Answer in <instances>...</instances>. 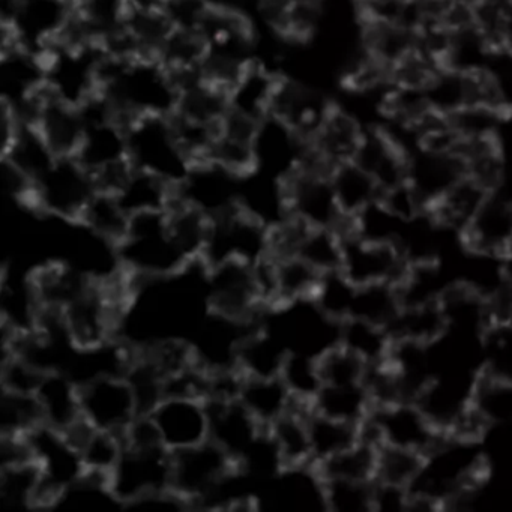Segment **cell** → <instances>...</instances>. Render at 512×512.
<instances>
[{"instance_id": "91938a15", "label": "cell", "mask_w": 512, "mask_h": 512, "mask_svg": "<svg viewBox=\"0 0 512 512\" xmlns=\"http://www.w3.org/2000/svg\"><path fill=\"white\" fill-rule=\"evenodd\" d=\"M46 376V371L16 353L5 355L2 359L0 379H2V389L5 391L35 395Z\"/></svg>"}, {"instance_id": "277c9868", "label": "cell", "mask_w": 512, "mask_h": 512, "mask_svg": "<svg viewBox=\"0 0 512 512\" xmlns=\"http://www.w3.org/2000/svg\"><path fill=\"white\" fill-rule=\"evenodd\" d=\"M205 296L208 311L248 325H259L262 313L271 310L260 302L253 265L241 260L206 268Z\"/></svg>"}, {"instance_id": "9f6ffc18", "label": "cell", "mask_w": 512, "mask_h": 512, "mask_svg": "<svg viewBox=\"0 0 512 512\" xmlns=\"http://www.w3.org/2000/svg\"><path fill=\"white\" fill-rule=\"evenodd\" d=\"M151 364L163 374L164 379L176 376L197 364L193 344L184 337H167L139 349Z\"/></svg>"}, {"instance_id": "3957f363", "label": "cell", "mask_w": 512, "mask_h": 512, "mask_svg": "<svg viewBox=\"0 0 512 512\" xmlns=\"http://www.w3.org/2000/svg\"><path fill=\"white\" fill-rule=\"evenodd\" d=\"M128 155L137 169L179 184L191 164L182 151L169 116H142L127 128Z\"/></svg>"}, {"instance_id": "7402d4cb", "label": "cell", "mask_w": 512, "mask_h": 512, "mask_svg": "<svg viewBox=\"0 0 512 512\" xmlns=\"http://www.w3.org/2000/svg\"><path fill=\"white\" fill-rule=\"evenodd\" d=\"M205 403L209 412V440L238 461L265 428L242 406L241 401Z\"/></svg>"}, {"instance_id": "1f68e13d", "label": "cell", "mask_w": 512, "mask_h": 512, "mask_svg": "<svg viewBox=\"0 0 512 512\" xmlns=\"http://www.w3.org/2000/svg\"><path fill=\"white\" fill-rule=\"evenodd\" d=\"M176 185L163 176L134 167L130 178L116 196L130 215L164 212L169 211L175 200Z\"/></svg>"}, {"instance_id": "f1b7e54d", "label": "cell", "mask_w": 512, "mask_h": 512, "mask_svg": "<svg viewBox=\"0 0 512 512\" xmlns=\"http://www.w3.org/2000/svg\"><path fill=\"white\" fill-rule=\"evenodd\" d=\"M310 412L311 406L308 404L293 401L292 409L278 418L271 427L266 428L284 469L314 464L308 431Z\"/></svg>"}, {"instance_id": "d590c367", "label": "cell", "mask_w": 512, "mask_h": 512, "mask_svg": "<svg viewBox=\"0 0 512 512\" xmlns=\"http://www.w3.org/2000/svg\"><path fill=\"white\" fill-rule=\"evenodd\" d=\"M130 221L131 215L125 211L116 194L95 191L80 217L79 224L98 238L118 247L127 239Z\"/></svg>"}, {"instance_id": "e575fe53", "label": "cell", "mask_w": 512, "mask_h": 512, "mask_svg": "<svg viewBox=\"0 0 512 512\" xmlns=\"http://www.w3.org/2000/svg\"><path fill=\"white\" fill-rule=\"evenodd\" d=\"M331 184L341 212L350 220L377 202L382 193L376 181L353 161L332 170Z\"/></svg>"}, {"instance_id": "6125c7cd", "label": "cell", "mask_w": 512, "mask_h": 512, "mask_svg": "<svg viewBox=\"0 0 512 512\" xmlns=\"http://www.w3.org/2000/svg\"><path fill=\"white\" fill-rule=\"evenodd\" d=\"M503 265H505L506 280H508L509 284H512V254L503 259Z\"/></svg>"}, {"instance_id": "8fae6325", "label": "cell", "mask_w": 512, "mask_h": 512, "mask_svg": "<svg viewBox=\"0 0 512 512\" xmlns=\"http://www.w3.org/2000/svg\"><path fill=\"white\" fill-rule=\"evenodd\" d=\"M172 452L158 448H131L125 446L121 460L110 473L113 494L127 508L140 497L157 491L172 490Z\"/></svg>"}, {"instance_id": "ffe728a7", "label": "cell", "mask_w": 512, "mask_h": 512, "mask_svg": "<svg viewBox=\"0 0 512 512\" xmlns=\"http://www.w3.org/2000/svg\"><path fill=\"white\" fill-rule=\"evenodd\" d=\"M262 499L274 509L326 511L325 481L314 464L287 467L269 479Z\"/></svg>"}, {"instance_id": "2e32d148", "label": "cell", "mask_w": 512, "mask_h": 512, "mask_svg": "<svg viewBox=\"0 0 512 512\" xmlns=\"http://www.w3.org/2000/svg\"><path fill=\"white\" fill-rule=\"evenodd\" d=\"M149 415L157 425L161 442L170 452L209 439V412L203 400L167 397Z\"/></svg>"}, {"instance_id": "4316f807", "label": "cell", "mask_w": 512, "mask_h": 512, "mask_svg": "<svg viewBox=\"0 0 512 512\" xmlns=\"http://www.w3.org/2000/svg\"><path fill=\"white\" fill-rule=\"evenodd\" d=\"M62 434L79 451L85 470L110 475L124 454L122 434L95 428L85 418L79 419Z\"/></svg>"}, {"instance_id": "7dc6e473", "label": "cell", "mask_w": 512, "mask_h": 512, "mask_svg": "<svg viewBox=\"0 0 512 512\" xmlns=\"http://www.w3.org/2000/svg\"><path fill=\"white\" fill-rule=\"evenodd\" d=\"M44 425L37 395L5 391L0 395V428L2 436H28Z\"/></svg>"}, {"instance_id": "83f0119b", "label": "cell", "mask_w": 512, "mask_h": 512, "mask_svg": "<svg viewBox=\"0 0 512 512\" xmlns=\"http://www.w3.org/2000/svg\"><path fill=\"white\" fill-rule=\"evenodd\" d=\"M44 425L65 433L83 418L80 386L62 371L47 373L37 391Z\"/></svg>"}, {"instance_id": "e0dca14e", "label": "cell", "mask_w": 512, "mask_h": 512, "mask_svg": "<svg viewBox=\"0 0 512 512\" xmlns=\"http://www.w3.org/2000/svg\"><path fill=\"white\" fill-rule=\"evenodd\" d=\"M241 179L230 175L217 164L200 163L176 185V193L184 202L215 218L238 206Z\"/></svg>"}, {"instance_id": "484cf974", "label": "cell", "mask_w": 512, "mask_h": 512, "mask_svg": "<svg viewBox=\"0 0 512 512\" xmlns=\"http://www.w3.org/2000/svg\"><path fill=\"white\" fill-rule=\"evenodd\" d=\"M440 307L446 331L484 338L485 332L494 325L490 301L463 284H451L440 299Z\"/></svg>"}, {"instance_id": "6da1fadb", "label": "cell", "mask_w": 512, "mask_h": 512, "mask_svg": "<svg viewBox=\"0 0 512 512\" xmlns=\"http://www.w3.org/2000/svg\"><path fill=\"white\" fill-rule=\"evenodd\" d=\"M118 256L125 271L145 281L173 277L193 263L170 238L167 211L131 215L130 232L118 245Z\"/></svg>"}, {"instance_id": "9c48e42d", "label": "cell", "mask_w": 512, "mask_h": 512, "mask_svg": "<svg viewBox=\"0 0 512 512\" xmlns=\"http://www.w3.org/2000/svg\"><path fill=\"white\" fill-rule=\"evenodd\" d=\"M127 311L128 307L116 302L101 281L94 280L62 314L71 343L76 349L86 350L115 340L116 329Z\"/></svg>"}, {"instance_id": "11a10c76", "label": "cell", "mask_w": 512, "mask_h": 512, "mask_svg": "<svg viewBox=\"0 0 512 512\" xmlns=\"http://www.w3.org/2000/svg\"><path fill=\"white\" fill-rule=\"evenodd\" d=\"M125 379L133 389L140 415H149L166 398V379L139 350L125 373Z\"/></svg>"}, {"instance_id": "30bf717a", "label": "cell", "mask_w": 512, "mask_h": 512, "mask_svg": "<svg viewBox=\"0 0 512 512\" xmlns=\"http://www.w3.org/2000/svg\"><path fill=\"white\" fill-rule=\"evenodd\" d=\"M271 227L242 211L239 205L232 211L212 218L211 235L200 262L209 268L224 260L259 262L269 254Z\"/></svg>"}, {"instance_id": "7c38bea8", "label": "cell", "mask_w": 512, "mask_h": 512, "mask_svg": "<svg viewBox=\"0 0 512 512\" xmlns=\"http://www.w3.org/2000/svg\"><path fill=\"white\" fill-rule=\"evenodd\" d=\"M343 238L340 271L356 287L371 284H398L409 268L395 245L365 241L347 230Z\"/></svg>"}, {"instance_id": "cb8c5ba5", "label": "cell", "mask_w": 512, "mask_h": 512, "mask_svg": "<svg viewBox=\"0 0 512 512\" xmlns=\"http://www.w3.org/2000/svg\"><path fill=\"white\" fill-rule=\"evenodd\" d=\"M491 194L487 188L464 176L431 203L427 212L437 226L461 236Z\"/></svg>"}, {"instance_id": "74e56055", "label": "cell", "mask_w": 512, "mask_h": 512, "mask_svg": "<svg viewBox=\"0 0 512 512\" xmlns=\"http://www.w3.org/2000/svg\"><path fill=\"white\" fill-rule=\"evenodd\" d=\"M311 410L337 421L361 425L373 410V401L364 385H323Z\"/></svg>"}, {"instance_id": "f546056e", "label": "cell", "mask_w": 512, "mask_h": 512, "mask_svg": "<svg viewBox=\"0 0 512 512\" xmlns=\"http://www.w3.org/2000/svg\"><path fill=\"white\" fill-rule=\"evenodd\" d=\"M74 158L91 176L113 164L130 160L127 130L116 121L89 124L82 146Z\"/></svg>"}, {"instance_id": "ab89813d", "label": "cell", "mask_w": 512, "mask_h": 512, "mask_svg": "<svg viewBox=\"0 0 512 512\" xmlns=\"http://www.w3.org/2000/svg\"><path fill=\"white\" fill-rule=\"evenodd\" d=\"M379 446L359 440L346 451L314 464L323 481L346 479V481L374 482L377 473Z\"/></svg>"}, {"instance_id": "4dcf8cb0", "label": "cell", "mask_w": 512, "mask_h": 512, "mask_svg": "<svg viewBox=\"0 0 512 512\" xmlns=\"http://www.w3.org/2000/svg\"><path fill=\"white\" fill-rule=\"evenodd\" d=\"M0 295H2L0 296L2 328L10 329L14 334L34 332L43 307L32 286L29 274L19 277L4 271Z\"/></svg>"}, {"instance_id": "5b68a950", "label": "cell", "mask_w": 512, "mask_h": 512, "mask_svg": "<svg viewBox=\"0 0 512 512\" xmlns=\"http://www.w3.org/2000/svg\"><path fill=\"white\" fill-rule=\"evenodd\" d=\"M359 433L361 440L379 448L395 446L424 455L442 436L416 401L373 407L368 418L359 425Z\"/></svg>"}, {"instance_id": "816d5d0a", "label": "cell", "mask_w": 512, "mask_h": 512, "mask_svg": "<svg viewBox=\"0 0 512 512\" xmlns=\"http://www.w3.org/2000/svg\"><path fill=\"white\" fill-rule=\"evenodd\" d=\"M356 290L358 287L350 283L341 271L328 272L320 278L313 302L326 317L341 323L352 316Z\"/></svg>"}, {"instance_id": "680465c9", "label": "cell", "mask_w": 512, "mask_h": 512, "mask_svg": "<svg viewBox=\"0 0 512 512\" xmlns=\"http://www.w3.org/2000/svg\"><path fill=\"white\" fill-rule=\"evenodd\" d=\"M374 482L331 479L325 481L326 511L374 512Z\"/></svg>"}, {"instance_id": "ba28073f", "label": "cell", "mask_w": 512, "mask_h": 512, "mask_svg": "<svg viewBox=\"0 0 512 512\" xmlns=\"http://www.w3.org/2000/svg\"><path fill=\"white\" fill-rule=\"evenodd\" d=\"M94 179L76 158H58L37 182L34 211L67 223H79L94 196Z\"/></svg>"}, {"instance_id": "c3c4849f", "label": "cell", "mask_w": 512, "mask_h": 512, "mask_svg": "<svg viewBox=\"0 0 512 512\" xmlns=\"http://www.w3.org/2000/svg\"><path fill=\"white\" fill-rule=\"evenodd\" d=\"M280 379L289 389L293 400L308 406L313 404L314 398L323 388L319 361L316 356L305 353L289 352L281 368Z\"/></svg>"}, {"instance_id": "d6a6232c", "label": "cell", "mask_w": 512, "mask_h": 512, "mask_svg": "<svg viewBox=\"0 0 512 512\" xmlns=\"http://www.w3.org/2000/svg\"><path fill=\"white\" fill-rule=\"evenodd\" d=\"M167 215H169V235L176 247L190 262L202 259L211 235L212 217L196 206L184 202L178 193Z\"/></svg>"}, {"instance_id": "ac0fdd59", "label": "cell", "mask_w": 512, "mask_h": 512, "mask_svg": "<svg viewBox=\"0 0 512 512\" xmlns=\"http://www.w3.org/2000/svg\"><path fill=\"white\" fill-rule=\"evenodd\" d=\"M461 242L467 250L505 259L512 254V199L496 191L473 218Z\"/></svg>"}, {"instance_id": "6f0895ef", "label": "cell", "mask_w": 512, "mask_h": 512, "mask_svg": "<svg viewBox=\"0 0 512 512\" xmlns=\"http://www.w3.org/2000/svg\"><path fill=\"white\" fill-rule=\"evenodd\" d=\"M482 373L512 380V323H494L482 338Z\"/></svg>"}, {"instance_id": "f907efd6", "label": "cell", "mask_w": 512, "mask_h": 512, "mask_svg": "<svg viewBox=\"0 0 512 512\" xmlns=\"http://www.w3.org/2000/svg\"><path fill=\"white\" fill-rule=\"evenodd\" d=\"M296 256L310 263L320 274L340 271L343 238L337 230L310 227L299 244Z\"/></svg>"}, {"instance_id": "94428289", "label": "cell", "mask_w": 512, "mask_h": 512, "mask_svg": "<svg viewBox=\"0 0 512 512\" xmlns=\"http://www.w3.org/2000/svg\"><path fill=\"white\" fill-rule=\"evenodd\" d=\"M410 488L374 481V512H409Z\"/></svg>"}, {"instance_id": "8d00e7d4", "label": "cell", "mask_w": 512, "mask_h": 512, "mask_svg": "<svg viewBox=\"0 0 512 512\" xmlns=\"http://www.w3.org/2000/svg\"><path fill=\"white\" fill-rule=\"evenodd\" d=\"M338 343L359 356L365 364L374 367L388 362L394 338L385 326L349 317L340 323Z\"/></svg>"}, {"instance_id": "44dd1931", "label": "cell", "mask_w": 512, "mask_h": 512, "mask_svg": "<svg viewBox=\"0 0 512 512\" xmlns=\"http://www.w3.org/2000/svg\"><path fill=\"white\" fill-rule=\"evenodd\" d=\"M364 136L361 124L343 107L332 103L325 121L308 145L334 170L340 164L355 160Z\"/></svg>"}, {"instance_id": "db71d44e", "label": "cell", "mask_w": 512, "mask_h": 512, "mask_svg": "<svg viewBox=\"0 0 512 512\" xmlns=\"http://www.w3.org/2000/svg\"><path fill=\"white\" fill-rule=\"evenodd\" d=\"M317 361H319L323 385H364L365 376L370 367L340 343L326 349Z\"/></svg>"}, {"instance_id": "603a6c76", "label": "cell", "mask_w": 512, "mask_h": 512, "mask_svg": "<svg viewBox=\"0 0 512 512\" xmlns=\"http://www.w3.org/2000/svg\"><path fill=\"white\" fill-rule=\"evenodd\" d=\"M29 277L41 307L59 311H64L94 281L76 266L62 260H50L37 266L29 272Z\"/></svg>"}, {"instance_id": "d6986e66", "label": "cell", "mask_w": 512, "mask_h": 512, "mask_svg": "<svg viewBox=\"0 0 512 512\" xmlns=\"http://www.w3.org/2000/svg\"><path fill=\"white\" fill-rule=\"evenodd\" d=\"M308 142L280 119L269 116L260 124L254 139L257 170L284 179L295 172L304 158Z\"/></svg>"}, {"instance_id": "7bdbcfd3", "label": "cell", "mask_w": 512, "mask_h": 512, "mask_svg": "<svg viewBox=\"0 0 512 512\" xmlns=\"http://www.w3.org/2000/svg\"><path fill=\"white\" fill-rule=\"evenodd\" d=\"M472 406L490 430L512 424V380L481 371L473 388Z\"/></svg>"}, {"instance_id": "8992f818", "label": "cell", "mask_w": 512, "mask_h": 512, "mask_svg": "<svg viewBox=\"0 0 512 512\" xmlns=\"http://www.w3.org/2000/svg\"><path fill=\"white\" fill-rule=\"evenodd\" d=\"M236 469L238 463L235 458L208 439L191 448L172 452L170 488L184 497L191 508L199 509L215 488Z\"/></svg>"}, {"instance_id": "52a82bcc", "label": "cell", "mask_w": 512, "mask_h": 512, "mask_svg": "<svg viewBox=\"0 0 512 512\" xmlns=\"http://www.w3.org/2000/svg\"><path fill=\"white\" fill-rule=\"evenodd\" d=\"M281 181L290 215L313 229H332L338 233L349 229L350 218L344 217L335 199L331 172L301 164Z\"/></svg>"}, {"instance_id": "bcb514c9", "label": "cell", "mask_w": 512, "mask_h": 512, "mask_svg": "<svg viewBox=\"0 0 512 512\" xmlns=\"http://www.w3.org/2000/svg\"><path fill=\"white\" fill-rule=\"evenodd\" d=\"M403 308L397 284H371L358 287L352 316L389 329Z\"/></svg>"}, {"instance_id": "9a60e30c", "label": "cell", "mask_w": 512, "mask_h": 512, "mask_svg": "<svg viewBox=\"0 0 512 512\" xmlns=\"http://www.w3.org/2000/svg\"><path fill=\"white\" fill-rule=\"evenodd\" d=\"M31 127L40 133L56 158H74L85 139V116L79 106L61 100L46 83Z\"/></svg>"}, {"instance_id": "f6af8a7d", "label": "cell", "mask_w": 512, "mask_h": 512, "mask_svg": "<svg viewBox=\"0 0 512 512\" xmlns=\"http://www.w3.org/2000/svg\"><path fill=\"white\" fill-rule=\"evenodd\" d=\"M322 275L299 256L277 259L278 307L313 299Z\"/></svg>"}, {"instance_id": "836d02e7", "label": "cell", "mask_w": 512, "mask_h": 512, "mask_svg": "<svg viewBox=\"0 0 512 512\" xmlns=\"http://www.w3.org/2000/svg\"><path fill=\"white\" fill-rule=\"evenodd\" d=\"M239 401L262 428H268L292 409L295 400L280 376H275L245 377Z\"/></svg>"}, {"instance_id": "f35d334b", "label": "cell", "mask_w": 512, "mask_h": 512, "mask_svg": "<svg viewBox=\"0 0 512 512\" xmlns=\"http://www.w3.org/2000/svg\"><path fill=\"white\" fill-rule=\"evenodd\" d=\"M394 340L433 344L446 332V320L440 302L403 305L397 319L389 326Z\"/></svg>"}, {"instance_id": "b9f144b4", "label": "cell", "mask_w": 512, "mask_h": 512, "mask_svg": "<svg viewBox=\"0 0 512 512\" xmlns=\"http://www.w3.org/2000/svg\"><path fill=\"white\" fill-rule=\"evenodd\" d=\"M308 431L314 464L346 451L361 440L359 425L337 421L313 410L308 415Z\"/></svg>"}, {"instance_id": "d4e9b609", "label": "cell", "mask_w": 512, "mask_h": 512, "mask_svg": "<svg viewBox=\"0 0 512 512\" xmlns=\"http://www.w3.org/2000/svg\"><path fill=\"white\" fill-rule=\"evenodd\" d=\"M289 355L284 341L266 323L251 326L236 352V368L245 377L280 376Z\"/></svg>"}, {"instance_id": "ee69618b", "label": "cell", "mask_w": 512, "mask_h": 512, "mask_svg": "<svg viewBox=\"0 0 512 512\" xmlns=\"http://www.w3.org/2000/svg\"><path fill=\"white\" fill-rule=\"evenodd\" d=\"M2 160L10 161L29 178L38 182L52 169L58 158L34 127L23 124L19 136L11 143L10 148L2 152Z\"/></svg>"}, {"instance_id": "7a4b0ae2", "label": "cell", "mask_w": 512, "mask_h": 512, "mask_svg": "<svg viewBox=\"0 0 512 512\" xmlns=\"http://www.w3.org/2000/svg\"><path fill=\"white\" fill-rule=\"evenodd\" d=\"M2 40L44 53L61 44L74 17L73 0H5Z\"/></svg>"}, {"instance_id": "681fc988", "label": "cell", "mask_w": 512, "mask_h": 512, "mask_svg": "<svg viewBox=\"0 0 512 512\" xmlns=\"http://www.w3.org/2000/svg\"><path fill=\"white\" fill-rule=\"evenodd\" d=\"M406 224L407 221L395 217L380 200H377L361 214L352 218L350 232L365 241L395 245L398 248V242L403 236Z\"/></svg>"}, {"instance_id": "60d3db41", "label": "cell", "mask_w": 512, "mask_h": 512, "mask_svg": "<svg viewBox=\"0 0 512 512\" xmlns=\"http://www.w3.org/2000/svg\"><path fill=\"white\" fill-rule=\"evenodd\" d=\"M41 482L37 461L0 467V503L14 511L40 508Z\"/></svg>"}, {"instance_id": "f5cc1de1", "label": "cell", "mask_w": 512, "mask_h": 512, "mask_svg": "<svg viewBox=\"0 0 512 512\" xmlns=\"http://www.w3.org/2000/svg\"><path fill=\"white\" fill-rule=\"evenodd\" d=\"M424 460V454L412 449L380 446L376 481L410 488L421 473Z\"/></svg>"}, {"instance_id": "5bb4252c", "label": "cell", "mask_w": 512, "mask_h": 512, "mask_svg": "<svg viewBox=\"0 0 512 512\" xmlns=\"http://www.w3.org/2000/svg\"><path fill=\"white\" fill-rule=\"evenodd\" d=\"M478 376L473 371H445L431 377L416 395V404L440 433H446L469 409Z\"/></svg>"}, {"instance_id": "4fadbf2b", "label": "cell", "mask_w": 512, "mask_h": 512, "mask_svg": "<svg viewBox=\"0 0 512 512\" xmlns=\"http://www.w3.org/2000/svg\"><path fill=\"white\" fill-rule=\"evenodd\" d=\"M83 418L95 428L124 434L140 415L125 376H103L80 385Z\"/></svg>"}]
</instances>
